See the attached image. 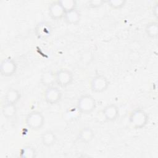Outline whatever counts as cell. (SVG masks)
<instances>
[{
    "mask_svg": "<svg viewBox=\"0 0 158 158\" xmlns=\"http://www.w3.org/2000/svg\"><path fill=\"white\" fill-rule=\"evenodd\" d=\"M128 120L133 128L139 130L147 125L149 122V115L144 110L137 108L131 112Z\"/></svg>",
    "mask_w": 158,
    "mask_h": 158,
    "instance_id": "6da1fadb",
    "label": "cell"
},
{
    "mask_svg": "<svg viewBox=\"0 0 158 158\" xmlns=\"http://www.w3.org/2000/svg\"><path fill=\"white\" fill-rule=\"evenodd\" d=\"M96 102L90 94H85L79 97L77 102L78 111L83 114H90L96 109Z\"/></svg>",
    "mask_w": 158,
    "mask_h": 158,
    "instance_id": "7a4b0ae2",
    "label": "cell"
},
{
    "mask_svg": "<svg viewBox=\"0 0 158 158\" xmlns=\"http://www.w3.org/2000/svg\"><path fill=\"white\" fill-rule=\"evenodd\" d=\"M45 118L43 114L38 110H33L27 114L25 118L26 125L33 131L41 130L44 125Z\"/></svg>",
    "mask_w": 158,
    "mask_h": 158,
    "instance_id": "3957f363",
    "label": "cell"
},
{
    "mask_svg": "<svg viewBox=\"0 0 158 158\" xmlns=\"http://www.w3.org/2000/svg\"><path fill=\"white\" fill-rule=\"evenodd\" d=\"M89 86L90 89L93 93H102L108 89L109 86V81L104 75H96L91 78Z\"/></svg>",
    "mask_w": 158,
    "mask_h": 158,
    "instance_id": "277c9868",
    "label": "cell"
},
{
    "mask_svg": "<svg viewBox=\"0 0 158 158\" xmlns=\"http://www.w3.org/2000/svg\"><path fill=\"white\" fill-rule=\"evenodd\" d=\"M56 83L61 88H66L71 85L73 81L74 77L72 72L66 68L59 69L55 72Z\"/></svg>",
    "mask_w": 158,
    "mask_h": 158,
    "instance_id": "5b68a950",
    "label": "cell"
},
{
    "mask_svg": "<svg viewBox=\"0 0 158 158\" xmlns=\"http://www.w3.org/2000/svg\"><path fill=\"white\" fill-rule=\"evenodd\" d=\"M62 98V91L55 86L46 88L44 93V99L49 105L54 106L57 104L61 101Z\"/></svg>",
    "mask_w": 158,
    "mask_h": 158,
    "instance_id": "8992f818",
    "label": "cell"
},
{
    "mask_svg": "<svg viewBox=\"0 0 158 158\" xmlns=\"http://www.w3.org/2000/svg\"><path fill=\"white\" fill-rule=\"evenodd\" d=\"M17 70V62L11 57L4 59L0 65L1 75L5 77L13 76Z\"/></svg>",
    "mask_w": 158,
    "mask_h": 158,
    "instance_id": "52a82bcc",
    "label": "cell"
},
{
    "mask_svg": "<svg viewBox=\"0 0 158 158\" xmlns=\"http://www.w3.org/2000/svg\"><path fill=\"white\" fill-rule=\"evenodd\" d=\"M65 13V10L59 1L52 2L48 6L49 16L54 20H59L64 19Z\"/></svg>",
    "mask_w": 158,
    "mask_h": 158,
    "instance_id": "ba28073f",
    "label": "cell"
},
{
    "mask_svg": "<svg viewBox=\"0 0 158 158\" xmlns=\"http://www.w3.org/2000/svg\"><path fill=\"white\" fill-rule=\"evenodd\" d=\"M102 112L105 120L109 122L115 121L120 115L119 107L115 104L107 105L104 107Z\"/></svg>",
    "mask_w": 158,
    "mask_h": 158,
    "instance_id": "9c48e42d",
    "label": "cell"
},
{
    "mask_svg": "<svg viewBox=\"0 0 158 158\" xmlns=\"http://www.w3.org/2000/svg\"><path fill=\"white\" fill-rule=\"evenodd\" d=\"M64 20L69 25H76L81 20V14L77 8L67 10L65 13Z\"/></svg>",
    "mask_w": 158,
    "mask_h": 158,
    "instance_id": "30bf717a",
    "label": "cell"
},
{
    "mask_svg": "<svg viewBox=\"0 0 158 158\" xmlns=\"http://www.w3.org/2000/svg\"><path fill=\"white\" fill-rule=\"evenodd\" d=\"M94 138V131L89 127L82 128L78 132L77 138L83 143H89Z\"/></svg>",
    "mask_w": 158,
    "mask_h": 158,
    "instance_id": "8fae6325",
    "label": "cell"
},
{
    "mask_svg": "<svg viewBox=\"0 0 158 158\" xmlns=\"http://www.w3.org/2000/svg\"><path fill=\"white\" fill-rule=\"evenodd\" d=\"M21 98V93L16 88H10L6 92L4 99L6 103L16 104Z\"/></svg>",
    "mask_w": 158,
    "mask_h": 158,
    "instance_id": "7c38bea8",
    "label": "cell"
},
{
    "mask_svg": "<svg viewBox=\"0 0 158 158\" xmlns=\"http://www.w3.org/2000/svg\"><path fill=\"white\" fill-rule=\"evenodd\" d=\"M52 28L51 25L46 22H43L39 23L36 28L35 33L39 38H45L50 36L51 33Z\"/></svg>",
    "mask_w": 158,
    "mask_h": 158,
    "instance_id": "4fadbf2b",
    "label": "cell"
},
{
    "mask_svg": "<svg viewBox=\"0 0 158 158\" xmlns=\"http://www.w3.org/2000/svg\"><path fill=\"white\" fill-rule=\"evenodd\" d=\"M57 136L51 130H46L41 134V141L42 144L47 148L52 146L56 142Z\"/></svg>",
    "mask_w": 158,
    "mask_h": 158,
    "instance_id": "5bb4252c",
    "label": "cell"
},
{
    "mask_svg": "<svg viewBox=\"0 0 158 158\" xmlns=\"http://www.w3.org/2000/svg\"><path fill=\"white\" fill-rule=\"evenodd\" d=\"M41 83L46 88L54 86L56 83L55 73L51 70H46L44 72L40 77Z\"/></svg>",
    "mask_w": 158,
    "mask_h": 158,
    "instance_id": "9a60e30c",
    "label": "cell"
},
{
    "mask_svg": "<svg viewBox=\"0 0 158 158\" xmlns=\"http://www.w3.org/2000/svg\"><path fill=\"white\" fill-rule=\"evenodd\" d=\"M146 35L151 39H156L158 36V23L156 21H151L146 24L144 28Z\"/></svg>",
    "mask_w": 158,
    "mask_h": 158,
    "instance_id": "2e32d148",
    "label": "cell"
},
{
    "mask_svg": "<svg viewBox=\"0 0 158 158\" xmlns=\"http://www.w3.org/2000/svg\"><path fill=\"white\" fill-rule=\"evenodd\" d=\"M2 114L7 119L12 118L17 114L16 104L5 102L2 107Z\"/></svg>",
    "mask_w": 158,
    "mask_h": 158,
    "instance_id": "e0dca14e",
    "label": "cell"
},
{
    "mask_svg": "<svg viewBox=\"0 0 158 158\" xmlns=\"http://www.w3.org/2000/svg\"><path fill=\"white\" fill-rule=\"evenodd\" d=\"M36 151L31 146H25L20 149L19 156L22 158H34L36 156Z\"/></svg>",
    "mask_w": 158,
    "mask_h": 158,
    "instance_id": "ac0fdd59",
    "label": "cell"
},
{
    "mask_svg": "<svg viewBox=\"0 0 158 158\" xmlns=\"http://www.w3.org/2000/svg\"><path fill=\"white\" fill-rule=\"evenodd\" d=\"M106 2L111 9L119 10L125 6L127 1L125 0H110L106 1Z\"/></svg>",
    "mask_w": 158,
    "mask_h": 158,
    "instance_id": "d6986e66",
    "label": "cell"
},
{
    "mask_svg": "<svg viewBox=\"0 0 158 158\" xmlns=\"http://www.w3.org/2000/svg\"><path fill=\"white\" fill-rule=\"evenodd\" d=\"M59 3L66 11L77 8V1L75 0H59Z\"/></svg>",
    "mask_w": 158,
    "mask_h": 158,
    "instance_id": "ffe728a7",
    "label": "cell"
},
{
    "mask_svg": "<svg viewBox=\"0 0 158 158\" xmlns=\"http://www.w3.org/2000/svg\"><path fill=\"white\" fill-rule=\"evenodd\" d=\"M106 1L102 0H90L88 1L86 6L89 9H98L101 7Z\"/></svg>",
    "mask_w": 158,
    "mask_h": 158,
    "instance_id": "44dd1931",
    "label": "cell"
},
{
    "mask_svg": "<svg viewBox=\"0 0 158 158\" xmlns=\"http://www.w3.org/2000/svg\"><path fill=\"white\" fill-rule=\"evenodd\" d=\"M152 14H153V16L157 19V16H158V3H156L153 7H152Z\"/></svg>",
    "mask_w": 158,
    "mask_h": 158,
    "instance_id": "7402d4cb",
    "label": "cell"
}]
</instances>
